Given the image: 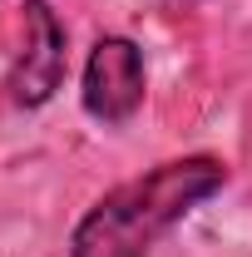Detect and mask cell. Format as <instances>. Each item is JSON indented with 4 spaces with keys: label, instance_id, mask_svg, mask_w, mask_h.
I'll return each instance as SVG.
<instances>
[{
    "label": "cell",
    "instance_id": "6da1fadb",
    "mask_svg": "<svg viewBox=\"0 0 252 257\" xmlns=\"http://www.w3.org/2000/svg\"><path fill=\"white\" fill-rule=\"evenodd\" d=\"M222 183L227 168L208 154L158 163L144 178H129L114 193H104L79 218L69 237V257H149L158 237L173 223H183L198 203H208Z\"/></svg>",
    "mask_w": 252,
    "mask_h": 257
},
{
    "label": "cell",
    "instance_id": "7a4b0ae2",
    "mask_svg": "<svg viewBox=\"0 0 252 257\" xmlns=\"http://www.w3.org/2000/svg\"><path fill=\"white\" fill-rule=\"evenodd\" d=\"M20 20H25V40L5 74V89L20 109H40L64 84V25L50 10V0H25Z\"/></svg>",
    "mask_w": 252,
    "mask_h": 257
},
{
    "label": "cell",
    "instance_id": "3957f363",
    "mask_svg": "<svg viewBox=\"0 0 252 257\" xmlns=\"http://www.w3.org/2000/svg\"><path fill=\"white\" fill-rule=\"evenodd\" d=\"M79 99H84V114L109 128L134 119L139 104H144V50L124 35H104L89 50Z\"/></svg>",
    "mask_w": 252,
    "mask_h": 257
}]
</instances>
